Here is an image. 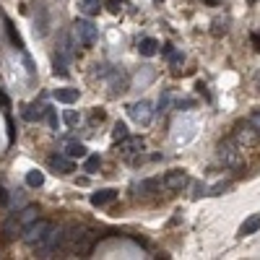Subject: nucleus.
<instances>
[{
  "instance_id": "1",
  "label": "nucleus",
  "mask_w": 260,
  "mask_h": 260,
  "mask_svg": "<svg viewBox=\"0 0 260 260\" xmlns=\"http://www.w3.org/2000/svg\"><path fill=\"white\" fill-rule=\"evenodd\" d=\"M55 224L47 221V219H34L29 227H24V232H21V240H24L29 247H39L44 240H47V234L52 232Z\"/></svg>"
},
{
  "instance_id": "2",
  "label": "nucleus",
  "mask_w": 260,
  "mask_h": 260,
  "mask_svg": "<svg viewBox=\"0 0 260 260\" xmlns=\"http://www.w3.org/2000/svg\"><path fill=\"white\" fill-rule=\"evenodd\" d=\"M258 138H260V133L255 130V125L250 120L234 125V143L237 146H253V143H258Z\"/></svg>"
},
{
  "instance_id": "3",
  "label": "nucleus",
  "mask_w": 260,
  "mask_h": 260,
  "mask_svg": "<svg viewBox=\"0 0 260 260\" xmlns=\"http://www.w3.org/2000/svg\"><path fill=\"white\" fill-rule=\"evenodd\" d=\"M73 26H76V37H78V42H81L84 47H94L99 31H96V26L91 24V21H88V18H78Z\"/></svg>"
},
{
  "instance_id": "4",
  "label": "nucleus",
  "mask_w": 260,
  "mask_h": 260,
  "mask_svg": "<svg viewBox=\"0 0 260 260\" xmlns=\"http://www.w3.org/2000/svg\"><path fill=\"white\" fill-rule=\"evenodd\" d=\"M130 117L138 122V125H151V120H154V112H151V104L146 99L141 101H135V104H130Z\"/></svg>"
},
{
  "instance_id": "5",
  "label": "nucleus",
  "mask_w": 260,
  "mask_h": 260,
  "mask_svg": "<svg viewBox=\"0 0 260 260\" xmlns=\"http://www.w3.org/2000/svg\"><path fill=\"white\" fill-rule=\"evenodd\" d=\"M237 149H240V146L234 141H221L219 143V156L227 167H240V151Z\"/></svg>"
},
{
  "instance_id": "6",
  "label": "nucleus",
  "mask_w": 260,
  "mask_h": 260,
  "mask_svg": "<svg viewBox=\"0 0 260 260\" xmlns=\"http://www.w3.org/2000/svg\"><path fill=\"white\" fill-rule=\"evenodd\" d=\"M167 190H185L187 185H190V177H187V172H179V169H174V172H169L167 177H164V182H162Z\"/></svg>"
},
{
  "instance_id": "7",
  "label": "nucleus",
  "mask_w": 260,
  "mask_h": 260,
  "mask_svg": "<svg viewBox=\"0 0 260 260\" xmlns=\"http://www.w3.org/2000/svg\"><path fill=\"white\" fill-rule=\"evenodd\" d=\"M115 198H117V190H112V187L96 190V193H91V206H96V208L109 206V203H115Z\"/></svg>"
},
{
  "instance_id": "8",
  "label": "nucleus",
  "mask_w": 260,
  "mask_h": 260,
  "mask_svg": "<svg viewBox=\"0 0 260 260\" xmlns=\"http://www.w3.org/2000/svg\"><path fill=\"white\" fill-rule=\"evenodd\" d=\"M21 232H24V227L18 224L16 213H13V216H8L5 224H3V234H5V240H8V242H10V240H16V237H21Z\"/></svg>"
},
{
  "instance_id": "9",
  "label": "nucleus",
  "mask_w": 260,
  "mask_h": 260,
  "mask_svg": "<svg viewBox=\"0 0 260 260\" xmlns=\"http://www.w3.org/2000/svg\"><path fill=\"white\" fill-rule=\"evenodd\" d=\"M120 151L125 154V156H133V154L143 151V141H141V138H130V135H125V138L120 141Z\"/></svg>"
},
{
  "instance_id": "10",
  "label": "nucleus",
  "mask_w": 260,
  "mask_h": 260,
  "mask_svg": "<svg viewBox=\"0 0 260 260\" xmlns=\"http://www.w3.org/2000/svg\"><path fill=\"white\" fill-rule=\"evenodd\" d=\"M159 47H162V44L156 42L154 37H146V39H141V42H138V52H141V55H146V58L156 55V52H159Z\"/></svg>"
},
{
  "instance_id": "11",
  "label": "nucleus",
  "mask_w": 260,
  "mask_h": 260,
  "mask_svg": "<svg viewBox=\"0 0 260 260\" xmlns=\"http://www.w3.org/2000/svg\"><path fill=\"white\" fill-rule=\"evenodd\" d=\"M50 167L58 169L60 174H71V172H73V162L68 159V156H52V159H50Z\"/></svg>"
},
{
  "instance_id": "12",
  "label": "nucleus",
  "mask_w": 260,
  "mask_h": 260,
  "mask_svg": "<svg viewBox=\"0 0 260 260\" xmlns=\"http://www.w3.org/2000/svg\"><path fill=\"white\" fill-rule=\"evenodd\" d=\"M55 99L60 104H73L78 101V88H55Z\"/></svg>"
},
{
  "instance_id": "13",
  "label": "nucleus",
  "mask_w": 260,
  "mask_h": 260,
  "mask_svg": "<svg viewBox=\"0 0 260 260\" xmlns=\"http://www.w3.org/2000/svg\"><path fill=\"white\" fill-rule=\"evenodd\" d=\"M260 229V213H253L250 219H245V224L240 227V234L242 237H247V234H255Z\"/></svg>"
},
{
  "instance_id": "14",
  "label": "nucleus",
  "mask_w": 260,
  "mask_h": 260,
  "mask_svg": "<svg viewBox=\"0 0 260 260\" xmlns=\"http://www.w3.org/2000/svg\"><path fill=\"white\" fill-rule=\"evenodd\" d=\"M101 8V0H81L78 3V10H81L84 16H96Z\"/></svg>"
},
{
  "instance_id": "15",
  "label": "nucleus",
  "mask_w": 260,
  "mask_h": 260,
  "mask_svg": "<svg viewBox=\"0 0 260 260\" xmlns=\"http://www.w3.org/2000/svg\"><path fill=\"white\" fill-rule=\"evenodd\" d=\"M65 156H68V159H84V156H86V146L84 143H68Z\"/></svg>"
},
{
  "instance_id": "16",
  "label": "nucleus",
  "mask_w": 260,
  "mask_h": 260,
  "mask_svg": "<svg viewBox=\"0 0 260 260\" xmlns=\"http://www.w3.org/2000/svg\"><path fill=\"white\" fill-rule=\"evenodd\" d=\"M68 63H71V58H65V55H55V68H52V73L55 76H65L68 73Z\"/></svg>"
},
{
  "instance_id": "17",
  "label": "nucleus",
  "mask_w": 260,
  "mask_h": 260,
  "mask_svg": "<svg viewBox=\"0 0 260 260\" xmlns=\"http://www.w3.org/2000/svg\"><path fill=\"white\" fill-rule=\"evenodd\" d=\"M162 52L167 55V60L172 63V65H182V63H185V55H182V52H174V50H172V44H164V50H162Z\"/></svg>"
},
{
  "instance_id": "18",
  "label": "nucleus",
  "mask_w": 260,
  "mask_h": 260,
  "mask_svg": "<svg viewBox=\"0 0 260 260\" xmlns=\"http://www.w3.org/2000/svg\"><path fill=\"white\" fill-rule=\"evenodd\" d=\"M26 185L29 187H42L44 185V174L39 172V169H31V172L26 174Z\"/></svg>"
},
{
  "instance_id": "19",
  "label": "nucleus",
  "mask_w": 260,
  "mask_h": 260,
  "mask_svg": "<svg viewBox=\"0 0 260 260\" xmlns=\"http://www.w3.org/2000/svg\"><path fill=\"white\" fill-rule=\"evenodd\" d=\"M39 117H42V107H37V104H24V120L34 122V120H39Z\"/></svg>"
},
{
  "instance_id": "20",
  "label": "nucleus",
  "mask_w": 260,
  "mask_h": 260,
  "mask_svg": "<svg viewBox=\"0 0 260 260\" xmlns=\"http://www.w3.org/2000/svg\"><path fill=\"white\" fill-rule=\"evenodd\" d=\"M99 167H101V159H99V156H86V162H84V172L94 174Z\"/></svg>"
},
{
  "instance_id": "21",
  "label": "nucleus",
  "mask_w": 260,
  "mask_h": 260,
  "mask_svg": "<svg viewBox=\"0 0 260 260\" xmlns=\"http://www.w3.org/2000/svg\"><path fill=\"white\" fill-rule=\"evenodd\" d=\"M5 26H8V37H10V42L16 44L18 50H24V42H21V37H18V31H16V26L10 24V21H5Z\"/></svg>"
},
{
  "instance_id": "22",
  "label": "nucleus",
  "mask_w": 260,
  "mask_h": 260,
  "mask_svg": "<svg viewBox=\"0 0 260 260\" xmlns=\"http://www.w3.org/2000/svg\"><path fill=\"white\" fill-rule=\"evenodd\" d=\"M156 187H159V179H143L135 190H138V193H154Z\"/></svg>"
},
{
  "instance_id": "23",
  "label": "nucleus",
  "mask_w": 260,
  "mask_h": 260,
  "mask_svg": "<svg viewBox=\"0 0 260 260\" xmlns=\"http://www.w3.org/2000/svg\"><path fill=\"white\" fill-rule=\"evenodd\" d=\"M63 120H65V122H68V125H71V128H76L78 122H81V115H78V112H73V109H68Z\"/></svg>"
},
{
  "instance_id": "24",
  "label": "nucleus",
  "mask_w": 260,
  "mask_h": 260,
  "mask_svg": "<svg viewBox=\"0 0 260 260\" xmlns=\"http://www.w3.org/2000/svg\"><path fill=\"white\" fill-rule=\"evenodd\" d=\"M112 135H115V141H122L128 135V128H125V122H115V130H112Z\"/></svg>"
},
{
  "instance_id": "25",
  "label": "nucleus",
  "mask_w": 260,
  "mask_h": 260,
  "mask_svg": "<svg viewBox=\"0 0 260 260\" xmlns=\"http://www.w3.org/2000/svg\"><path fill=\"white\" fill-rule=\"evenodd\" d=\"M104 5H107V10H112V13H120L122 0H104Z\"/></svg>"
},
{
  "instance_id": "26",
  "label": "nucleus",
  "mask_w": 260,
  "mask_h": 260,
  "mask_svg": "<svg viewBox=\"0 0 260 260\" xmlns=\"http://www.w3.org/2000/svg\"><path fill=\"white\" fill-rule=\"evenodd\" d=\"M227 190H229V182H219V185L211 187V195H224Z\"/></svg>"
},
{
  "instance_id": "27",
  "label": "nucleus",
  "mask_w": 260,
  "mask_h": 260,
  "mask_svg": "<svg viewBox=\"0 0 260 260\" xmlns=\"http://www.w3.org/2000/svg\"><path fill=\"white\" fill-rule=\"evenodd\" d=\"M167 104H169V94H164V96L159 99V104H156V107H159V109H154V115H162V112L167 109Z\"/></svg>"
},
{
  "instance_id": "28",
  "label": "nucleus",
  "mask_w": 260,
  "mask_h": 260,
  "mask_svg": "<svg viewBox=\"0 0 260 260\" xmlns=\"http://www.w3.org/2000/svg\"><path fill=\"white\" fill-rule=\"evenodd\" d=\"M44 112H47V122H50V128H52V130H58V115H55L52 109H44Z\"/></svg>"
},
{
  "instance_id": "29",
  "label": "nucleus",
  "mask_w": 260,
  "mask_h": 260,
  "mask_svg": "<svg viewBox=\"0 0 260 260\" xmlns=\"http://www.w3.org/2000/svg\"><path fill=\"white\" fill-rule=\"evenodd\" d=\"M250 122H253V125H255V130L260 133V109H255L253 115H250Z\"/></svg>"
},
{
  "instance_id": "30",
  "label": "nucleus",
  "mask_w": 260,
  "mask_h": 260,
  "mask_svg": "<svg viewBox=\"0 0 260 260\" xmlns=\"http://www.w3.org/2000/svg\"><path fill=\"white\" fill-rule=\"evenodd\" d=\"M8 203H10L8 190H5V187H0V206H8Z\"/></svg>"
},
{
  "instance_id": "31",
  "label": "nucleus",
  "mask_w": 260,
  "mask_h": 260,
  "mask_svg": "<svg viewBox=\"0 0 260 260\" xmlns=\"http://www.w3.org/2000/svg\"><path fill=\"white\" fill-rule=\"evenodd\" d=\"M13 135H16V130H13V120H10V117H8V138H10V141H13Z\"/></svg>"
},
{
  "instance_id": "32",
  "label": "nucleus",
  "mask_w": 260,
  "mask_h": 260,
  "mask_svg": "<svg viewBox=\"0 0 260 260\" xmlns=\"http://www.w3.org/2000/svg\"><path fill=\"white\" fill-rule=\"evenodd\" d=\"M253 44H255V50H260V34H253Z\"/></svg>"
},
{
  "instance_id": "33",
  "label": "nucleus",
  "mask_w": 260,
  "mask_h": 260,
  "mask_svg": "<svg viewBox=\"0 0 260 260\" xmlns=\"http://www.w3.org/2000/svg\"><path fill=\"white\" fill-rule=\"evenodd\" d=\"M206 5H219V0H203Z\"/></svg>"
},
{
  "instance_id": "34",
  "label": "nucleus",
  "mask_w": 260,
  "mask_h": 260,
  "mask_svg": "<svg viewBox=\"0 0 260 260\" xmlns=\"http://www.w3.org/2000/svg\"><path fill=\"white\" fill-rule=\"evenodd\" d=\"M154 3H162V0H154Z\"/></svg>"
},
{
  "instance_id": "35",
  "label": "nucleus",
  "mask_w": 260,
  "mask_h": 260,
  "mask_svg": "<svg viewBox=\"0 0 260 260\" xmlns=\"http://www.w3.org/2000/svg\"><path fill=\"white\" fill-rule=\"evenodd\" d=\"M250 3H258V0H250Z\"/></svg>"
}]
</instances>
